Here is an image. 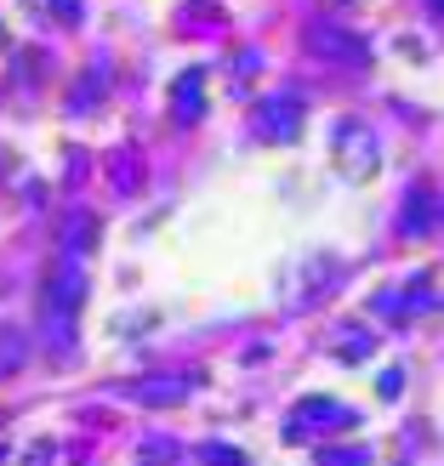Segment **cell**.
I'll list each match as a JSON object with an SVG mask.
<instances>
[{
	"label": "cell",
	"mask_w": 444,
	"mask_h": 466,
	"mask_svg": "<svg viewBox=\"0 0 444 466\" xmlns=\"http://www.w3.org/2000/svg\"><path fill=\"white\" fill-rule=\"evenodd\" d=\"M86 308V262L80 256H63V262L40 279V341L52 347L57 359L75 353V319Z\"/></svg>",
	"instance_id": "cell-1"
},
{
	"label": "cell",
	"mask_w": 444,
	"mask_h": 466,
	"mask_svg": "<svg viewBox=\"0 0 444 466\" xmlns=\"http://www.w3.org/2000/svg\"><path fill=\"white\" fill-rule=\"evenodd\" d=\"M336 166L354 177V182H365V177H377V166H382V148H377V137H370L359 120H342L336 126Z\"/></svg>",
	"instance_id": "cell-2"
},
{
	"label": "cell",
	"mask_w": 444,
	"mask_h": 466,
	"mask_svg": "<svg viewBox=\"0 0 444 466\" xmlns=\"http://www.w3.org/2000/svg\"><path fill=\"white\" fill-rule=\"evenodd\" d=\"M302 120H308L302 97H291V91H274V97L256 108V137H263V143H296V137H302Z\"/></svg>",
	"instance_id": "cell-3"
},
{
	"label": "cell",
	"mask_w": 444,
	"mask_h": 466,
	"mask_svg": "<svg viewBox=\"0 0 444 466\" xmlns=\"http://www.w3.org/2000/svg\"><path fill=\"white\" fill-rule=\"evenodd\" d=\"M308 52L325 63H365L370 46L354 29H336V23H308Z\"/></svg>",
	"instance_id": "cell-4"
},
{
	"label": "cell",
	"mask_w": 444,
	"mask_h": 466,
	"mask_svg": "<svg viewBox=\"0 0 444 466\" xmlns=\"http://www.w3.org/2000/svg\"><path fill=\"white\" fill-rule=\"evenodd\" d=\"M194 387H200V376H143L126 392H131V404H182Z\"/></svg>",
	"instance_id": "cell-5"
},
{
	"label": "cell",
	"mask_w": 444,
	"mask_h": 466,
	"mask_svg": "<svg viewBox=\"0 0 444 466\" xmlns=\"http://www.w3.org/2000/svg\"><path fill=\"white\" fill-rule=\"evenodd\" d=\"M433 222H439L433 188H428V182H416V188L405 194V205H399V233H405V239H422V233H433Z\"/></svg>",
	"instance_id": "cell-6"
},
{
	"label": "cell",
	"mask_w": 444,
	"mask_h": 466,
	"mask_svg": "<svg viewBox=\"0 0 444 466\" xmlns=\"http://www.w3.org/2000/svg\"><path fill=\"white\" fill-rule=\"evenodd\" d=\"M171 114H177V120H189V126L205 114V75H200V68L177 75V86H171Z\"/></svg>",
	"instance_id": "cell-7"
},
{
	"label": "cell",
	"mask_w": 444,
	"mask_h": 466,
	"mask_svg": "<svg viewBox=\"0 0 444 466\" xmlns=\"http://www.w3.org/2000/svg\"><path fill=\"white\" fill-rule=\"evenodd\" d=\"M359 415L354 410H342L336 399H302V415H296V427H354Z\"/></svg>",
	"instance_id": "cell-8"
},
{
	"label": "cell",
	"mask_w": 444,
	"mask_h": 466,
	"mask_svg": "<svg viewBox=\"0 0 444 466\" xmlns=\"http://www.w3.org/2000/svg\"><path fill=\"white\" fill-rule=\"evenodd\" d=\"M91 245H98V217H63V256H80Z\"/></svg>",
	"instance_id": "cell-9"
},
{
	"label": "cell",
	"mask_w": 444,
	"mask_h": 466,
	"mask_svg": "<svg viewBox=\"0 0 444 466\" xmlns=\"http://www.w3.org/2000/svg\"><path fill=\"white\" fill-rule=\"evenodd\" d=\"M23 359H29V336L12 330V324H0V376H12V370H23Z\"/></svg>",
	"instance_id": "cell-10"
},
{
	"label": "cell",
	"mask_w": 444,
	"mask_h": 466,
	"mask_svg": "<svg viewBox=\"0 0 444 466\" xmlns=\"http://www.w3.org/2000/svg\"><path fill=\"white\" fill-rule=\"evenodd\" d=\"M103 103V63H91V75H80V91H68V108H98Z\"/></svg>",
	"instance_id": "cell-11"
},
{
	"label": "cell",
	"mask_w": 444,
	"mask_h": 466,
	"mask_svg": "<svg viewBox=\"0 0 444 466\" xmlns=\"http://www.w3.org/2000/svg\"><path fill=\"white\" fill-rule=\"evenodd\" d=\"M370 347H377V336H370V330H347V336L336 341V359H342V364H359Z\"/></svg>",
	"instance_id": "cell-12"
},
{
	"label": "cell",
	"mask_w": 444,
	"mask_h": 466,
	"mask_svg": "<svg viewBox=\"0 0 444 466\" xmlns=\"http://www.w3.org/2000/svg\"><path fill=\"white\" fill-rule=\"evenodd\" d=\"M314 466H370L365 450H314Z\"/></svg>",
	"instance_id": "cell-13"
},
{
	"label": "cell",
	"mask_w": 444,
	"mask_h": 466,
	"mask_svg": "<svg viewBox=\"0 0 444 466\" xmlns=\"http://www.w3.org/2000/svg\"><path fill=\"white\" fill-rule=\"evenodd\" d=\"M46 6L57 12V23H80V17H86V6H80V0H46Z\"/></svg>",
	"instance_id": "cell-14"
},
{
	"label": "cell",
	"mask_w": 444,
	"mask_h": 466,
	"mask_svg": "<svg viewBox=\"0 0 444 466\" xmlns=\"http://www.w3.org/2000/svg\"><path fill=\"white\" fill-rule=\"evenodd\" d=\"M205 461H212V466H245L240 455H233L228 444H212V450H205Z\"/></svg>",
	"instance_id": "cell-15"
},
{
	"label": "cell",
	"mask_w": 444,
	"mask_h": 466,
	"mask_svg": "<svg viewBox=\"0 0 444 466\" xmlns=\"http://www.w3.org/2000/svg\"><path fill=\"white\" fill-rule=\"evenodd\" d=\"M428 6H433V17H444V0H428Z\"/></svg>",
	"instance_id": "cell-16"
},
{
	"label": "cell",
	"mask_w": 444,
	"mask_h": 466,
	"mask_svg": "<svg viewBox=\"0 0 444 466\" xmlns=\"http://www.w3.org/2000/svg\"><path fill=\"white\" fill-rule=\"evenodd\" d=\"M439 222H444V199H439Z\"/></svg>",
	"instance_id": "cell-17"
},
{
	"label": "cell",
	"mask_w": 444,
	"mask_h": 466,
	"mask_svg": "<svg viewBox=\"0 0 444 466\" xmlns=\"http://www.w3.org/2000/svg\"><path fill=\"white\" fill-rule=\"evenodd\" d=\"M0 455H6V450H0Z\"/></svg>",
	"instance_id": "cell-18"
}]
</instances>
